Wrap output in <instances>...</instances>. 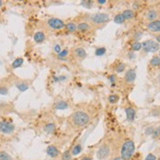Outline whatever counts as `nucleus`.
Returning <instances> with one entry per match:
<instances>
[{
    "label": "nucleus",
    "mask_w": 160,
    "mask_h": 160,
    "mask_svg": "<svg viewBox=\"0 0 160 160\" xmlns=\"http://www.w3.org/2000/svg\"><path fill=\"white\" fill-rule=\"evenodd\" d=\"M89 121H91V117L86 112L82 110H78L74 112L71 116V122L72 124L77 128H83L89 125Z\"/></svg>",
    "instance_id": "nucleus-1"
},
{
    "label": "nucleus",
    "mask_w": 160,
    "mask_h": 160,
    "mask_svg": "<svg viewBox=\"0 0 160 160\" xmlns=\"http://www.w3.org/2000/svg\"><path fill=\"white\" fill-rule=\"evenodd\" d=\"M135 145L134 140H126L123 142L122 146H121V151H120L121 157L124 160L132 159L135 154Z\"/></svg>",
    "instance_id": "nucleus-2"
},
{
    "label": "nucleus",
    "mask_w": 160,
    "mask_h": 160,
    "mask_svg": "<svg viewBox=\"0 0 160 160\" xmlns=\"http://www.w3.org/2000/svg\"><path fill=\"white\" fill-rule=\"evenodd\" d=\"M142 47L144 49V52H157L160 50V44L157 42H155L152 39H147L144 40L142 43Z\"/></svg>",
    "instance_id": "nucleus-3"
},
{
    "label": "nucleus",
    "mask_w": 160,
    "mask_h": 160,
    "mask_svg": "<svg viewBox=\"0 0 160 160\" xmlns=\"http://www.w3.org/2000/svg\"><path fill=\"white\" fill-rule=\"evenodd\" d=\"M110 20V17L105 13H95L91 16V21L94 25H102Z\"/></svg>",
    "instance_id": "nucleus-4"
},
{
    "label": "nucleus",
    "mask_w": 160,
    "mask_h": 160,
    "mask_svg": "<svg viewBox=\"0 0 160 160\" xmlns=\"http://www.w3.org/2000/svg\"><path fill=\"white\" fill-rule=\"evenodd\" d=\"M47 25L50 29H52V30H56V31L62 30L64 27H66L64 21H62L61 19H59V18H50V19H48Z\"/></svg>",
    "instance_id": "nucleus-5"
},
{
    "label": "nucleus",
    "mask_w": 160,
    "mask_h": 160,
    "mask_svg": "<svg viewBox=\"0 0 160 160\" xmlns=\"http://www.w3.org/2000/svg\"><path fill=\"white\" fill-rule=\"evenodd\" d=\"M110 154V146L107 144H103L98 147L97 151H96V157L99 160L106 159Z\"/></svg>",
    "instance_id": "nucleus-6"
},
{
    "label": "nucleus",
    "mask_w": 160,
    "mask_h": 160,
    "mask_svg": "<svg viewBox=\"0 0 160 160\" xmlns=\"http://www.w3.org/2000/svg\"><path fill=\"white\" fill-rule=\"evenodd\" d=\"M15 131V125L7 121H0V132L2 134L10 135Z\"/></svg>",
    "instance_id": "nucleus-7"
},
{
    "label": "nucleus",
    "mask_w": 160,
    "mask_h": 160,
    "mask_svg": "<svg viewBox=\"0 0 160 160\" xmlns=\"http://www.w3.org/2000/svg\"><path fill=\"white\" fill-rule=\"evenodd\" d=\"M46 154L52 158H56L60 155V150L57 148L55 145H48L46 148Z\"/></svg>",
    "instance_id": "nucleus-8"
},
{
    "label": "nucleus",
    "mask_w": 160,
    "mask_h": 160,
    "mask_svg": "<svg viewBox=\"0 0 160 160\" xmlns=\"http://www.w3.org/2000/svg\"><path fill=\"white\" fill-rule=\"evenodd\" d=\"M135 78H137V73L134 69H129L125 74V81L128 84H132L135 81Z\"/></svg>",
    "instance_id": "nucleus-9"
},
{
    "label": "nucleus",
    "mask_w": 160,
    "mask_h": 160,
    "mask_svg": "<svg viewBox=\"0 0 160 160\" xmlns=\"http://www.w3.org/2000/svg\"><path fill=\"white\" fill-rule=\"evenodd\" d=\"M147 29L151 33H159L160 31V20H156L153 22H150L147 25Z\"/></svg>",
    "instance_id": "nucleus-10"
},
{
    "label": "nucleus",
    "mask_w": 160,
    "mask_h": 160,
    "mask_svg": "<svg viewBox=\"0 0 160 160\" xmlns=\"http://www.w3.org/2000/svg\"><path fill=\"white\" fill-rule=\"evenodd\" d=\"M15 84H16V88L18 89L19 91H21V93H25V91H28L29 88H30V84L26 81L17 82Z\"/></svg>",
    "instance_id": "nucleus-11"
},
{
    "label": "nucleus",
    "mask_w": 160,
    "mask_h": 160,
    "mask_svg": "<svg viewBox=\"0 0 160 160\" xmlns=\"http://www.w3.org/2000/svg\"><path fill=\"white\" fill-rule=\"evenodd\" d=\"M125 113H126V117H127V120L129 122H133L135 118V110L132 107H127L125 109Z\"/></svg>",
    "instance_id": "nucleus-12"
},
{
    "label": "nucleus",
    "mask_w": 160,
    "mask_h": 160,
    "mask_svg": "<svg viewBox=\"0 0 160 160\" xmlns=\"http://www.w3.org/2000/svg\"><path fill=\"white\" fill-rule=\"evenodd\" d=\"M145 18L150 22L156 21L157 18H158V12H157V10H155V9L148 10L146 13V15H145Z\"/></svg>",
    "instance_id": "nucleus-13"
},
{
    "label": "nucleus",
    "mask_w": 160,
    "mask_h": 160,
    "mask_svg": "<svg viewBox=\"0 0 160 160\" xmlns=\"http://www.w3.org/2000/svg\"><path fill=\"white\" fill-rule=\"evenodd\" d=\"M45 38H46V35H45V33L43 31H36L35 35H33V40L36 43L43 42L45 40Z\"/></svg>",
    "instance_id": "nucleus-14"
},
{
    "label": "nucleus",
    "mask_w": 160,
    "mask_h": 160,
    "mask_svg": "<svg viewBox=\"0 0 160 160\" xmlns=\"http://www.w3.org/2000/svg\"><path fill=\"white\" fill-rule=\"evenodd\" d=\"M43 130H44V132L47 133V134H53V133L56 131V126H55L54 123H47V124L44 126Z\"/></svg>",
    "instance_id": "nucleus-15"
},
{
    "label": "nucleus",
    "mask_w": 160,
    "mask_h": 160,
    "mask_svg": "<svg viewBox=\"0 0 160 160\" xmlns=\"http://www.w3.org/2000/svg\"><path fill=\"white\" fill-rule=\"evenodd\" d=\"M122 15L124 16L125 20H132V19L135 18V11L131 10V9H127V10L123 11Z\"/></svg>",
    "instance_id": "nucleus-16"
},
{
    "label": "nucleus",
    "mask_w": 160,
    "mask_h": 160,
    "mask_svg": "<svg viewBox=\"0 0 160 160\" xmlns=\"http://www.w3.org/2000/svg\"><path fill=\"white\" fill-rule=\"evenodd\" d=\"M54 107H55V109H57V110H65V109H67L68 107H69V104L64 100H60V101H58V102L55 103Z\"/></svg>",
    "instance_id": "nucleus-17"
},
{
    "label": "nucleus",
    "mask_w": 160,
    "mask_h": 160,
    "mask_svg": "<svg viewBox=\"0 0 160 160\" xmlns=\"http://www.w3.org/2000/svg\"><path fill=\"white\" fill-rule=\"evenodd\" d=\"M89 30H91V26H89L88 23H86V22L80 23L79 25H78V31H81V33H86V31H89Z\"/></svg>",
    "instance_id": "nucleus-18"
},
{
    "label": "nucleus",
    "mask_w": 160,
    "mask_h": 160,
    "mask_svg": "<svg viewBox=\"0 0 160 160\" xmlns=\"http://www.w3.org/2000/svg\"><path fill=\"white\" fill-rule=\"evenodd\" d=\"M75 55H76L77 57L81 58V59H83V58H84L86 56V50L84 49V48L82 47H78L75 49Z\"/></svg>",
    "instance_id": "nucleus-19"
},
{
    "label": "nucleus",
    "mask_w": 160,
    "mask_h": 160,
    "mask_svg": "<svg viewBox=\"0 0 160 160\" xmlns=\"http://www.w3.org/2000/svg\"><path fill=\"white\" fill-rule=\"evenodd\" d=\"M82 150H83V146H82V144H78L72 148L71 153H72L73 156H76V155H79L80 153H81Z\"/></svg>",
    "instance_id": "nucleus-20"
},
{
    "label": "nucleus",
    "mask_w": 160,
    "mask_h": 160,
    "mask_svg": "<svg viewBox=\"0 0 160 160\" xmlns=\"http://www.w3.org/2000/svg\"><path fill=\"white\" fill-rule=\"evenodd\" d=\"M23 63H24L23 58H21V57L16 58V59L13 61V63H12V68H13V69H17V68L21 67L22 65H23Z\"/></svg>",
    "instance_id": "nucleus-21"
},
{
    "label": "nucleus",
    "mask_w": 160,
    "mask_h": 160,
    "mask_svg": "<svg viewBox=\"0 0 160 160\" xmlns=\"http://www.w3.org/2000/svg\"><path fill=\"white\" fill-rule=\"evenodd\" d=\"M66 29L70 33H75V31H78V25L73 23V22H70V23H68L66 25Z\"/></svg>",
    "instance_id": "nucleus-22"
},
{
    "label": "nucleus",
    "mask_w": 160,
    "mask_h": 160,
    "mask_svg": "<svg viewBox=\"0 0 160 160\" xmlns=\"http://www.w3.org/2000/svg\"><path fill=\"white\" fill-rule=\"evenodd\" d=\"M126 20L124 18V16L122 15V13L120 14H117L115 17H114V22H115L116 24H118V25H122L123 23H124Z\"/></svg>",
    "instance_id": "nucleus-23"
},
{
    "label": "nucleus",
    "mask_w": 160,
    "mask_h": 160,
    "mask_svg": "<svg viewBox=\"0 0 160 160\" xmlns=\"http://www.w3.org/2000/svg\"><path fill=\"white\" fill-rule=\"evenodd\" d=\"M119 99H120V97H119L118 94H110V95L108 96V101H109V103H111V104L117 103L119 101Z\"/></svg>",
    "instance_id": "nucleus-24"
},
{
    "label": "nucleus",
    "mask_w": 160,
    "mask_h": 160,
    "mask_svg": "<svg viewBox=\"0 0 160 160\" xmlns=\"http://www.w3.org/2000/svg\"><path fill=\"white\" fill-rule=\"evenodd\" d=\"M150 65L153 67H158L160 66V57L159 56H154L150 60Z\"/></svg>",
    "instance_id": "nucleus-25"
},
{
    "label": "nucleus",
    "mask_w": 160,
    "mask_h": 160,
    "mask_svg": "<svg viewBox=\"0 0 160 160\" xmlns=\"http://www.w3.org/2000/svg\"><path fill=\"white\" fill-rule=\"evenodd\" d=\"M0 160H14V159L6 151H0Z\"/></svg>",
    "instance_id": "nucleus-26"
},
{
    "label": "nucleus",
    "mask_w": 160,
    "mask_h": 160,
    "mask_svg": "<svg viewBox=\"0 0 160 160\" xmlns=\"http://www.w3.org/2000/svg\"><path fill=\"white\" fill-rule=\"evenodd\" d=\"M72 153H71V150H66V151L63 152L61 159L62 160H72Z\"/></svg>",
    "instance_id": "nucleus-27"
},
{
    "label": "nucleus",
    "mask_w": 160,
    "mask_h": 160,
    "mask_svg": "<svg viewBox=\"0 0 160 160\" xmlns=\"http://www.w3.org/2000/svg\"><path fill=\"white\" fill-rule=\"evenodd\" d=\"M142 43L140 42H135L132 44V50L133 51H139V50L142 49Z\"/></svg>",
    "instance_id": "nucleus-28"
},
{
    "label": "nucleus",
    "mask_w": 160,
    "mask_h": 160,
    "mask_svg": "<svg viewBox=\"0 0 160 160\" xmlns=\"http://www.w3.org/2000/svg\"><path fill=\"white\" fill-rule=\"evenodd\" d=\"M106 52V48L105 47H99L95 49V55L96 56H103Z\"/></svg>",
    "instance_id": "nucleus-29"
},
{
    "label": "nucleus",
    "mask_w": 160,
    "mask_h": 160,
    "mask_svg": "<svg viewBox=\"0 0 160 160\" xmlns=\"http://www.w3.org/2000/svg\"><path fill=\"white\" fill-rule=\"evenodd\" d=\"M68 55H69V50L68 49H63L61 52L59 53V54H58V58H59V59H65V58H66Z\"/></svg>",
    "instance_id": "nucleus-30"
},
{
    "label": "nucleus",
    "mask_w": 160,
    "mask_h": 160,
    "mask_svg": "<svg viewBox=\"0 0 160 160\" xmlns=\"http://www.w3.org/2000/svg\"><path fill=\"white\" fill-rule=\"evenodd\" d=\"M81 4H82V6L86 7V8H91V7H93V1H89V0H84V1L81 2Z\"/></svg>",
    "instance_id": "nucleus-31"
},
{
    "label": "nucleus",
    "mask_w": 160,
    "mask_h": 160,
    "mask_svg": "<svg viewBox=\"0 0 160 160\" xmlns=\"http://www.w3.org/2000/svg\"><path fill=\"white\" fill-rule=\"evenodd\" d=\"M125 68H126L125 63H120V64H119L118 66L116 67V72H117V73H122L125 70Z\"/></svg>",
    "instance_id": "nucleus-32"
},
{
    "label": "nucleus",
    "mask_w": 160,
    "mask_h": 160,
    "mask_svg": "<svg viewBox=\"0 0 160 160\" xmlns=\"http://www.w3.org/2000/svg\"><path fill=\"white\" fill-rule=\"evenodd\" d=\"M0 94L1 95H7L8 94V89L5 86H0Z\"/></svg>",
    "instance_id": "nucleus-33"
},
{
    "label": "nucleus",
    "mask_w": 160,
    "mask_h": 160,
    "mask_svg": "<svg viewBox=\"0 0 160 160\" xmlns=\"http://www.w3.org/2000/svg\"><path fill=\"white\" fill-rule=\"evenodd\" d=\"M159 135H160V127H157V128H155L154 131H153L152 138H153V139H156V138H158Z\"/></svg>",
    "instance_id": "nucleus-34"
},
{
    "label": "nucleus",
    "mask_w": 160,
    "mask_h": 160,
    "mask_svg": "<svg viewBox=\"0 0 160 160\" xmlns=\"http://www.w3.org/2000/svg\"><path fill=\"white\" fill-rule=\"evenodd\" d=\"M108 80H109V81H110V83L112 84V86H115L116 81H117V78H116L115 75H110V76L108 77Z\"/></svg>",
    "instance_id": "nucleus-35"
},
{
    "label": "nucleus",
    "mask_w": 160,
    "mask_h": 160,
    "mask_svg": "<svg viewBox=\"0 0 160 160\" xmlns=\"http://www.w3.org/2000/svg\"><path fill=\"white\" fill-rule=\"evenodd\" d=\"M153 131H154L153 127H147L146 129H145V135H152V134H153Z\"/></svg>",
    "instance_id": "nucleus-36"
},
{
    "label": "nucleus",
    "mask_w": 160,
    "mask_h": 160,
    "mask_svg": "<svg viewBox=\"0 0 160 160\" xmlns=\"http://www.w3.org/2000/svg\"><path fill=\"white\" fill-rule=\"evenodd\" d=\"M54 51L56 52L57 54H59V53L62 51L61 45H60V44H55V45H54Z\"/></svg>",
    "instance_id": "nucleus-37"
},
{
    "label": "nucleus",
    "mask_w": 160,
    "mask_h": 160,
    "mask_svg": "<svg viewBox=\"0 0 160 160\" xmlns=\"http://www.w3.org/2000/svg\"><path fill=\"white\" fill-rule=\"evenodd\" d=\"M144 160H156V156L152 153H149V154H147V156L145 157Z\"/></svg>",
    "instance_id": "nucleus-38"
},
{
    "label": "nucleus",
    "mask_w": 160,
    "mask_h": 160,
    "mask_svg": "<svg viewBox=\"0 0 160 160\" xmlns=\"http://www.w3.org/2000/svg\"><path fill=\"white\" fill-rule=\"evenodd\" d=\"M142 31H138V33H135L134 38H135V39L138 42V40H139L140 38L142 37Z\"/></svg>",
    "instance_id": "nucleus-39"
},
{
    "label": "nucleus",
    "mask_w": 160,
    "mask_h": 160,
    "mask_svg": "<svg viewBox=\"0 0 160 160\" xmlns=\"http://www.w3.org/2000/svg\"><path fill=\"white\" fill-rule=\"evenodd\" d=\"M97 3H98V4H100V5H104V4L107 3V1H106V0H98Z\"/></svg>",
    "instance_id": "nucleus-40"
},
{
    "label": "nucleus",
    "mask_w": 160,
    "mask_h": 160,
    "mask_svg": "<svg viewBox=\"0 0 160 160\" xmlns=\"http://www.w3.org/2000/svg\"><path fill=\"white\" fill-rule=\"evenodd\" d=\"M135 57V55L134 52H130L129 53V58H131V59H134Z\"/></svg>",
    "instance_id": "nucleus-41"
},
{
    "label": "nucleus",
    "mask_w": 160,
    "mask_h": 160,
    "mask_svg": "<svg viewBox=\"0 0 160 160\" xmlns=\"http://www.w3.org/2000/svg\"><path fill=\"white\" fill-rule=\"evenodd\" d=\"M66 79H67L66 76H60L59 77V82H63V81H65Z\"/></svg>",
    "instance_id": "nucleus-42"
},
{
    "label": "nucleus",
    "mask_w": 160,
    "mask_h": 160,
    "mask_svg": "<svg viewBox=\"0 0 160 160\" xmlns=\"http://www.w3.org/2000/svg\"><path fill=\"white\" fill-rule=\"evenodd\" d=\"M155 39H156L157 43H159L160 44V35H157L156 36H155Z\"/></svg>",
    "instance_id": "nucleus-43"
},
{
    "label": "nucleus",
    "mask_w": 160,
    "mask_h": 160,
    "mask_svg": "<svg viewBox=\"0 0 160 160\" xmlns=\"http://www.w3.org/2000/svg\"><path fill=\"white\" fill-rule=\"evenodd\" d=\"M81 160H93V158H91V156H84V158H82Z\"/></svg>",
    "instance_id": "nucleus-44"
},
{
    "label": "nucleus",
    "mask_w": 160,
    "mask_h": 160,
    "mask_svg": "<svg viewBox=\"0 0 160 160\" xmlns=\"http://www.w3.org/2000/svg\"><path fill=\"white\" fill-rule=\"evenodd\" d=\"M112 160H124V159H123L121 156H117V157H114Z\"/></svg>",
    "instance_id": "nucleus-45"
},
{
    "label": "nucleus",
    "mask_w": 160,
    "mask_h": 160,
    "mask_svg": "<svg viewBox=\"0 0 160 160\" xmlns=\"http://www.w3.org/2000/svg\"><path fill=\"white\" fill-rule=\"evenodd\" d=\"M134 8H135V9H138V8H140V6H138V4L135 3V4H134Z\"/></svg>",
    "instance_id": "nucleus-46"
},
{
    "label": "nucleus",
    "mask_w": 160,
    "mask_h": 160,
    "mask_svg": "<svg viewBox=\"0 0 160 160\" xmlns=\"http://www.w3.org/2000/svg\"><path fill=\"white\" fill-rule=\"evenodd\" d=\"M2 5H3V2H2L1 0H0V7H1Z\"/></svg>",
    "instance_id": "nucleus-47"
},
{
    "label": "nucleus",
    "mask_w": 160,
    "mask_h": 160,
    "mask_svg": "<svg viewBox=\"0 0 160 160\" xmlns=\"http://www.w3.org/2000/svg\"><path fill=\"white\" fill-rule=\"evenodd\" d=\"M158 82H159V83H160V75H159V76H158Z\"/></svg>",
    "instance_id": "nucleus-48"
},
{
    "label": "nucleus",
    "mask_w": 160,
    "mask_h": 160,
    "mask_svg": "<svg viewBox=\"0 0 160 160\" xmlns=\"http://www.w3.org/2000/svg\"><path fill=\"white\" fill-rule=\"evenodd\" d=\"M159 57H160V50H159Z\"/></svg>",
    "instance_id": "nucleus-49"
},
{
    "label": "nucleus",
    "mask_w": 160,
    "mask_h": 160,
    "mask_svg": "<svg viewBox=\"0 0 160 160\" xmlns=\"http://www.w3.org/2000/svg\"><path fill=\"white\" fill-rule=\"evenodd\" d=\"M159 160H160V159H159Z\"/></svg>",
    "instance_id": "nucleus-50"
}]
</instances>
